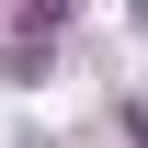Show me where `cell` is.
Wrapping results in <instances>:
<instances>
[{
  "label": "cell",
  "instance_id": "6da1fadb",
  "mask_svg": "<svg viewBox=\"0 0 148 148\" xmlns=\"http://www.w3.org/2000/svg\"><path fill=\"white\" fill-rule=\"evenodd\" d=\"M57 34H69V12H57V0H23V12H0V69H12V80H34L46 57H57Z\"/></svg>",
  "mask_w": 148,
  "mask_h": 148
}]
</instances>
